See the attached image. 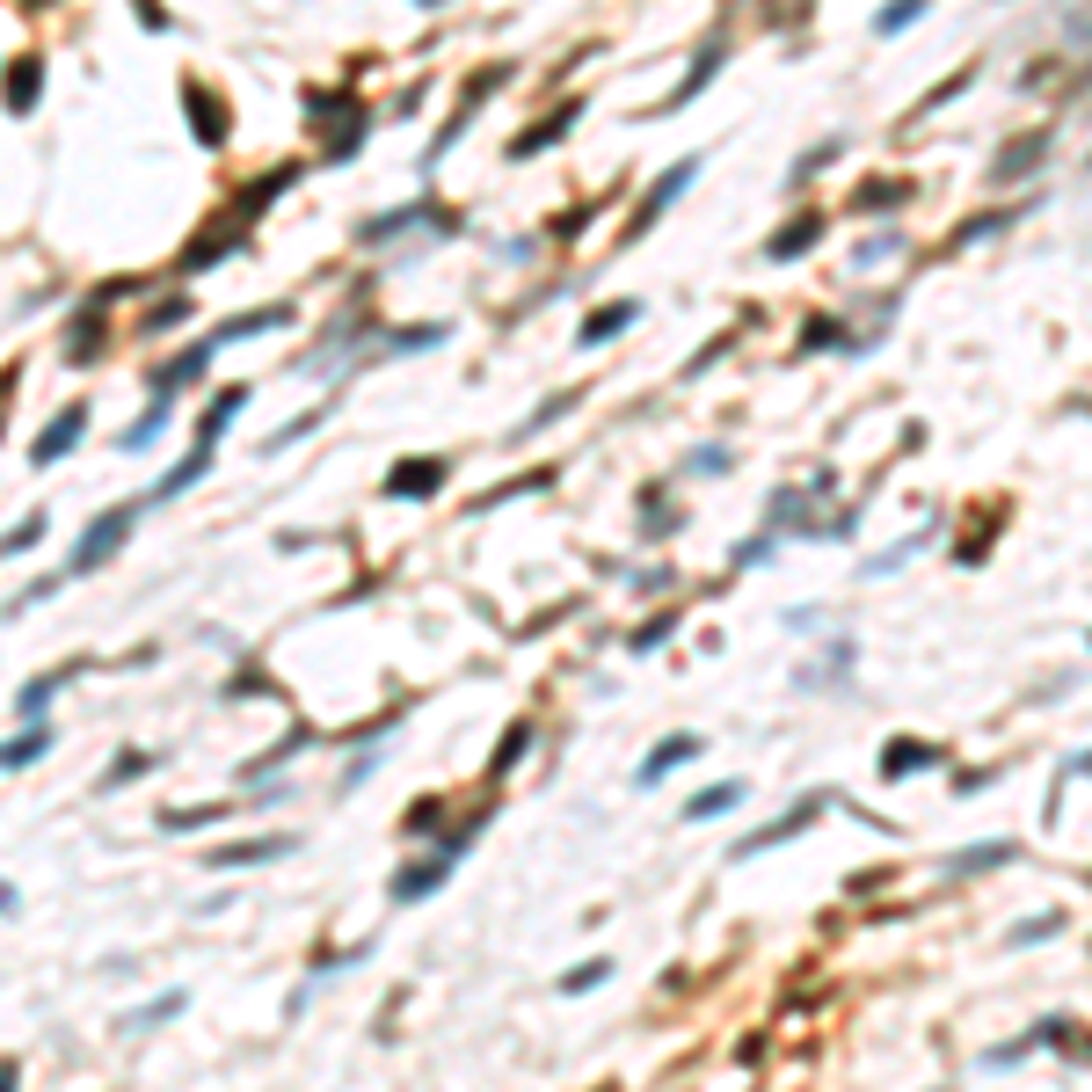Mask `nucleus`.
Masks as SVG:
<instances>
[{
	"label": "nucleus",
	"mask_w": 1092,
	"mask_h": 1092,
	"mask_svg": "<svg viewBox=\"0 0 1092 1092\" xmlns=\"http://www.w3.org/2000/svg\"><path fill=\"white\" fill-rule=\"evenodd\" d=\"M131 525H139V503H117V510H103L96 525H87L80 539H73V561H66V575H87V568H103L117 546L131 539Z\"/></svg>",
	"instance_id": "obj_1"
},
{
	"label": "nucleus",
	"mask_w": 1092,
	"mask_h": 1092,
	"mask_svg": "<svg viewBox=\"0 0 1092 1092\" xmlns=\"http://www.w3.org/2000/svg\"><path fill=\"white\" fill-rule=\"evenodd\" d=\"M80 437H87V401H73V408H59V416H52V423H44V437L29 444V460H37V467H59V460H66V451H73Z\"/></svg>",
	"instance_id": "obj_2"
},
{
	"label": "nucleus",
	"mask_w": 1092,
	"mask_h": 1092,
	"mask_svg": "<svg viewBox=\"0 0 1092 1092\" xmlns=\"http://www.w3.org/2000/svg\"><path fill=\"white\" fill-rule=\"evenodd\" d=\"M815 808H824V801L808 794V801H801L794 815H780V824H765V831H750V838L736 845V859H757V852H772V845H787V838H801V831L815 824Z\"/></svg>",
	"instance_id": "obj_3"
},
{
	"label": "nucleus",
	"mask_w": 1092,
	"mask_h": 1092,
	"mask_svg": "<svg viewBox=\"0 0 1092 1092\" xmlns=\"http://www.w3.org/2000/svg\"><path fill=\"white\" fill-rule=\"evenodd\" d=\"M444 488V460H401L393 474H386V495L393 503H408V495H437Z\"/></svg>",
	"instance_id": "obj_4"
},
{
	"label": "nucleus",
	"mask_w": 1092,
	"mask_h": 1092,
	"mask_svg": "<svg viewBox=\"0 0 1092 1092\" xmlns=\"http://www.w3.org/2000/svg\"><path fill=\"white\" fill-rule=\"evenodd\" d=\"M692 757H700V736H670V743H656L642 765H633V780L656 787V780H670V772H677V765H692Z\"/></svg>",
	"instance_id": "obj_5"
},
{
	"label": "nucleus",
	"mask_w": 1092,
	"mask_h": 1092,
	"mask_svg": "<svg viewBox=\"0 0 1092 1092\" xmlns=\"http://www.w3.org/2000/svg\"><path fill=\"white\" fill-rule=\"evenodd\" d=\"M211 350H219V343H197V350H182L175 364H161V372H154V401H175V393H182V386H190V379L204 372V364H211Z\"/></svg>",
	"instance_id": "obj_6"
},
{
	"label": "nucleus",
	"mask_w": 1092,
	"mask_h": 1092,
	"mask_svg": "<svg viewBox=\"0 0 1092 1092\" xmlns=\"http://www.w3.org/2000/svg\"><path fill=\"white\" fill-rule=\"evenodd\" d=\"M1020 845L1013 838H983V845H969L962 859H947V882H962V874H990V867H1006Z\"/></svg>",
	"instance_id": "obj_7"
},
{
	"label": "nucleus",
	"mask_w": 1092,
	"mask_h": 1092,
	"mask_svg": "<svg viewBox=\"0 0 1092 1092\" xmlns=\"http://www.w3.org/2000/svg\"><path fill=\"white\" fill-rule=\"evenodd\" d=\"M633 313H642V306H633V299H612V306H598V313H590V321L575 328V343H583V350H598V343H612V336H619V328L633 321Z\"/></svg>",
	"instance_id": "obj_8"
},
{
	"label": "nucleus",
	"mask_w": 1092,
	"mask_h": 1092,
	"mask_svg": "<svg viewBox=\"0 0 1092 1092\" xmlns=\"http://www.w3.org/2000/svg\"><path fill=\"white\" fill-rule=\"evenodd\" d=\"M692 175H700V161H677V168H670V175L656 182V190L642 197V219H633V234H642V226H649V219H663V204H677V190H685V182H692Z\"/></svg>",
	"instance_id": "obj_9"
},
{
	"label": "nucleus",
	"mask_w": 1092,
	"mask_h": 1092,
	"mask_svg": "<svg viewBox=\"0 0 1092 1092\" xmlns=\"http://www.w3.org/2000/svg\"><path fill=\"white\" fill-rule=\"evenodd\" d=\"M451 874V859H430V867H401L393 874V903H416V896H437Z\"/></svg>",
	"instance_id": "obj_10"
},
{
	"label": "nucleus",
	"mask_w": 1092,
	"mask_h": 1092,
	"mask_svg": "<svg viewBox=\"0 0 1092 1092\" xmlns=\"http://www.w3.org/2000/svg\"><path fill=\"white\" fill-rule=\"evenodd\" d=\"M743 794H750L743 780H714L707 794H692V801H685V824H707V815H728V808H736Z\"/></svg>",
	"instance_id": "obj_11"
},
{
	"label": "nucleus",
	"mask_w": 1092,
	"mask_h": 1092,
	"mask_svg": "<svg viewBox=\"0 0 1092 1092\" xmlns=\"http://www.w3.org/2000/svg\"><path fill=\"white\" fill-rule=\"evenodd\" d=\"M44 750H52V728H44V721H29L15 743H0V772H22V765H37Z\"/></svg>",
	"instance_id": "obj_12"
},
{
	"label": "nucleus",
	"mask_w": 1092,
	"mask_h": 1092,
	"mask_svg": "<svg viewBox=\"0 0 1092 1092\" xmlns=\"http://www.w3.org/2000/svg\"><path fill=\"white\" fill-rule=\"evenodd\" d=\"M285 852H292V838H248V845L211 852V867H255V859H285Z\"/></svg>",
	"instance_id": "obj_13"
},
{
	"label": "nucleus",
	"mask_w": 1092,
	"mask_h": 1092,
	"mask_svg": "<svg viewBox=\"0 0 1092 1092\" xmlns=\"http://www.w3.org/2000/svg\"><path fill=\"white\" fill-rule=\"evenodd\" d=\"M925 765H939L932 743H889L882 750V780H903V772H925Z\"/></svg>",
	"instance_id": "obj_14"
},
{
	"label": "nucleus",
	"mask_w": 1092,
	"mask_h": 1092,
	"mask_svg": "<svg viewBox=\"0 0 1092 1092\" xmlns=\"http://www.w3.org/2000/svg\"><path fill=\"white\" fill-rule=\"evenodd\" d=\"M815 234H824V219H815V211H801V219L787 226V234H772V262H794L801 248H815Z\"/></svg>",
	"instance_id": "obj_15"
},
{
	"label": "nucleus",
	"mask_w": 1092,
	"mask_h": 1092,
	"mask_svg": "<svg viewBox=\"0 0 1092 1092\" xmlns=\"http://www.w3.org/2000/svg\"><path fill=\"white\" fill-rule=\"evenodd\" d=\"M285 321H292L285 306H262V313H234V321H226V328H219L211 343H241V336H262V328H285Z\"/></svg>",
	"instance_id": "obj_16"
},
{
	"label": "nucleus",
	"mask_w": 1092,
	"mask_h": 1092,
	"mask_svg": "<svg viewBox=\"0 0 1092 1092\" xmlns=\"http://www.w3.org/2000/svg\"><path fill=\"white\" fill-rule=\"evenodd\" d=\"M568 124H575V103H561V117H546L539 131H525V139H518L510 154H518V161H532L539 146H554V139H561V131H568Z\"/></svg>",
	"instance_id": "obj_17"
},
{
	"label": "nucleus",
	"mask_w": 1092,
	"mask_h": 1092,
	"mask_svg": "<svg viewBox=\"0 0 1092 1092\" xmlns=\"http://www.w3.org/2000/svg\"><path fill=\"white\" fill-rule=\"evenodd\" d=\"M714 66H721V44H707V52L692 59V73H685V80H677V96H670V110H685V103L700 96V87H707V73H714Z\"/></svg>",
	"instance_id": "obj_18"
},
{
	"label": "nucleus",
	"mask_w": 1092,
	"mask_h": 1092,
	"mask_svg": "<svg viewBox=\"0 0 1092 1092\" xmlns=\"http://www.w3.org/2000/svg\"><path fill=\"white\" fill-rule=\"evenodd\" d=\"M66 677H73V670H52V677H29V685H22V700H15V707H22V714H29V721H37V714H44V707H52V692H59V685H66Z\"/></svg>",
	"instance_id": "obj_19"
},
{
	"label": "nucleus",
	"mask_w": 1092,
	"mask_h": 1092,
	"mask_svg": "<svg viewBox=\"0 0 1092 1092\" xmlns=\"http://www.w3.org/2000/svg\"><path fill=\"white\" fill-rule=\"evenodd\" d=\"M161 423H168V401H154V408H146V423H131V430H124V451H146V444L161 437Z\"/></svg>",
	"instance_id": "obj_20"
},
{
	"label": "nucleus",
	"mask_w": 1092,
	"mask_h": 1092,
	"mask_svg": "<svg viewBox=\"0 0 1092 1092\" xmlns=\"http://www.w3.org/2000/svg\"><path fill=\"white\" fill-rule=\"evenodd\" d=\"M605 976H612V962H605V954H598V962H575V969L561 976V990H568V997H583L590 983H605Z\"/></svg>",
	"instance_id": "obj_21"
},
{
	"label": "nucleus",
	"mask_w": 1092,
	"mask_h": 1092,
	"mask_svg": "<svg viewBox=\"0 0 1092 1092\" xmlns=\"http://www.w3.org/2000/svg\"><path fill=\"white\" fill-rule=\"evenodd\" d=\"M146 765H154L146 750H117V757H110V772H103V787H124V780H139Z\"/></svg>",
	"instance_id": "obj_22"
},
{
	"label": "nucleus",
	"mask_w": 1092,
	"mask_h": 1092,
	"mask_svg": "<svg viewBox=\"0 0 1092 1092\" xmlns=\"http://www.w3.org/2000/svg\"><path fill=\"white\" fill-rule=\"evenodd\" d=\"M182 1006H190V997H182V990H168V997H154L146 1013H131V1027H161V1020H175Z\"/></svg>",
	"instance_id": "obj_23"
},
{
	"label": "nucleus",
	"mask_w": 1092,
	"mask_h": 1092,
	"mask_svg": "<svg viewBox=\"0 0 1092 1092\" xmlns=\"http://www.w3.org/2000/svg\"><path fill=\"white\" fill-rule=\"evenodd\" d=\"M670 626H677V619H663V612H656V619H649L642 633H633V656H656V649L670 642Z\"/></svg>",
	"instance_id": "obj_24"
},
{
	"label": "nucleus",
	"mask_w": 1092,
	"mask_h": 1092,
	"mask_svg": "<svg viewBox=\"0 0 1092 1092\" xmlns=\"http://www.w3.org/2000/svg\"><path fill=\"white\" fill-rule=\"evenodd\" d=\"M918 8H925V0H896V8H882V15H874V29H882V37H896L903 22H918Z\"/></svg>",
	"instance_id": "obj_25"
},
{
	"label": "nucleus",
	"mask_w": 1092,
	"mask_h": 1092,
	"mask_svg": "<svg viewBox=\"0 0 1092 1092\" xmlns=\"http://www.w3.org/2000/svg\"><path fill=\"white\" fill-rule=\"evenodd\" d=\"M525 743H532V728L518 721V728H510V736H503V750H495V772H510V765L525 757Z\"/></svg>",
	"instance_id": "obj_26"
},
{
	"label": "nucleus",
	"mask_w": 1092,
	"mask_h": 1092,
	"mask_svg": "<svg viewBox=\"0 0 1092 1092\" xmlns=\"http://www.w3.org/2000/svg\"><path fill=\"white\" fill-rule=\"evenodd\" d=\"M37 103V66H22L15 80H8V110H29Z\"/></svg>",
	"instance_id": "obj_27"
},
{
	"label": "nucleus",
	"mask_w": 1092,
	"mask_h": 1092,
	"mask_svg": "<svg viewBox=\"0 0 1092 1092\" xmlns=\"http://www.w3.org/2000/svg\"><path fill=\"white\" fill-rule=\"evenodd\" d=\"M37 532H44V518H29L22 532H8V539H0V561H15V554H22V546H37Z\"/></svg>",
	"instance_id": "obj_28"
},
{
	"label": "nucleus",
	"mask_w": 1092,
	"mask_h": 1092,
	"mask_svg": "<svg viewBox=\"0 0 1092 1092\" xmlns=\"http://www.w3.org/2000/svg\"><path fill=\"white\" fill-rule=\"evenodd\" d=\"M1049 932H1064V910H1056V918H1034V925H1020V932H1013V947H1027V939H1049Z\"/></svg>",
	"instance_id": "obj_29"
},
{
	"label": "nucleus",
	"mask_w": 1092,
	"mask_h": 1092,
	"mask_svg": "<svg viewBox=\"0 0 1092 1092\" xmlns=\"http://www.w3.org/2000/svg\"><path fill=\"white\" fill-rule=\"evenodd\" d=\"M1041 161V139H1027V146H1013V161H997V175H1020V168H1034Z\"/></svg>",
	"instance_id": "obj_30"
},
{
	"label": "nucleus",
	"mask_w": 1092,
	"mask_h": 1092,
	"mask_svg": "<svg viewBox=\"0 0 1092 1092\" xmlns=\"http://www.w3.org/2000/svg\"><path fill=\"white\" fill-rule=\"evenodd\" d=\"M808 350H824V343H838V321H808V336H801Z\"/></svg>",
	"instance_id": "obj_31"
},
{
	"label": "nucleus",
	"mask_w": 1092,
	"mask_h": 1092,
	"mask_svg": "<svg viewBox=\"0 0 1092 1092\" xmlns=\"http://www.w3.org/2000/svg\"><path fill=\"white\" fill-rule=\"evenodd\" d=\"M8 1085H15V1064H0V1092H8Z\"/></svg>",
	"instance_id": "obj_32"
}]
</instances>
